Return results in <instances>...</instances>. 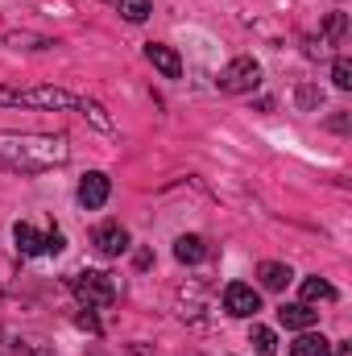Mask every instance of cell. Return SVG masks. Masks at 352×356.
<instances>
[{
	"label": "cell",
	"mask_w": 352,
	"mask_h": 356,
	"mask_svg": "<svg viewBox=\"0 0 352 356\" xmlns=\"http://www.w3.org/2000/svg\"><path fill=\"white\" fill-rule=\"evenodd\" d=\"M79 112L88 116V120L95 124V129H104V133H112V120L104 116V108H99V104H91V99H79Z\"/></svg>",
	"instance_id": "cell-19"
},
{
	"label": "cell",
	"mask_w": 352,
	"mask_h": 356,
	"mask_svg": "<svg viewBox=\"0 0 352 356\" xmlns=\"http://www.w3.org/2000/svg\"><path fill=\"white\" fill-rule=\"evenodd\" d=\"M290 266H282V261H262L257 266V282H262L265 290H286L290 286Z\"/></svg>",
	"instance_id": "cell-12"
},
{
	"label": "cell",
	"mask_w": 352,
	"mask_h": 356,
	"mask_svg": "<svg viewBox=\"0 0 352 356\" xmlns=\"http://www.w3.org/2000/svg\"><path fill=\"white\" fill-rule=\"evenodd\" d=\"M332 353L336 356H352V344H332Z\"/></svg>",
	"instance_id": "cell-23"
},
{
	"label": "cell",
	"mask_w": 352,
	"mask_h": 356,
	"mask_svg": "<svg viewBox=\"0 0 352 356\" xmlns=\"http://www.w3.org/2000/svg\"><path fill=\"white\" fill-rule=\"evenodd\" d=\"M71 290H75V298L88 307V311H95V307H112L116 302V277L112 273H104V269H83V273H75L71 277Z\"/></svg>",
	"instance_id": "cell-2"
},
{
	"label": "cell",
	"mask_w": 352,
	"mask_h": 356,
	"mask_svg": "<svg viewBox=\"0 0 352 356\" xmlns=\"http://www.w3.org/2000/svg\"><path fill=\"white\" fill-rule=\"evenodd\" d=\"M332 83H336L340 91L352 88V63L349 58H336V63H332Z\"/></svg>",
	"instance_id": "cell-20"
},
{
	"label": "cell",
	"mask_w": 352,
	"mask_h": 356,
	"mask_svg": "<svg viewBox=\"0 0 352 356\" xmlns=\"http://www.w3.org/2000/svg\"><path fill=\"white\" fill-rule=\"evenodd\" d=\"M108 195H112V182H108V175H104V170H91V175H83V182H79V203H83L88 211L104 207V203H108Z\"/></svg>",
	"instance_id": "cell-7"
},
{
	"label": "cell",
	"mask_w": 352,
	"mask_h": 356,
	"mask_svg": "<svg viewBox=\"0 0 352 356\" xmlns=\"http://www.w3.org/2000/svg\"><path fill=\"white\" fill-rule=\"evenodd\" d=\"M323 33H328V42H332V46H340V42H344V33H349V17H344V13H332V17L323 21Z\"/></svg>",
	"instance_id": "cell-16"
},
{
	"label": "cell",
	"mask_w": 352,
	"mask_h": 356,
	"mask_svg": "<svg viewBox=\"0 0 352 356\" xmlns=\"http://www.w3.org/2000/svg\"><path fill=\"white\" fill-rule=\"evenodd\" d=\"M175 257L182 261V266H199V261H207V257H211V249H207V241H203V236H195V232H191V236H178V241H175Z\"/></svg>",
	"instance_id": "cell-11"
},
{
	"label": "cell",
	"mask_w": 352,
	"mask_h": 356,
	"mask_svg": "<svg viewBox=\"0 0 352 356\" xmlns=\"http://www.w3.org/2000/svg\"><path fill=\"white\" fill-rule=\"evenodd\" d=\"M4 42H8V46H25V50H50V46H58V42H50V38H38V33H8Z\"/></svg>",
	"instance_id": "cell-17"
},
{
	"label": "cell",
	"mask_w": 352,
	"mask_h": 356,
	"mask_svg": "<svg viewBox=\"0 0 352 356\" xmlns=\"http://www.w3.org/2000/svg\"><path fill=\"white\" fill-rule=\"evenodd\" d=\"M0 104L8 108H79V95L63 88H25V91H13V88H0Z\"/></svg>",
	"instance_id": "cell-3"
},
{
	"label": "cell",
	"mask_w": 352,
	"mask_h": 356,
	"mask_svg": "<svg viewBox=\"0 0 352 356\" xmlns=\"http://www.w3.org/2000/svg\"><path fill=\"white\" fill-rule=\"evenodd\" d=\"M319 104H323V91H319V88H311V83H303V88H298V108H303V112H315Z\"/></svg>",
	"instance_id": "cell-21"
},
{
	"label": "cell",
	"mask_w": 352,
	"mask_h": 356,
	"mask_svg": "<svg viewBox=\"0 0 352 356\" xmlns=\"http://www.w3.org/2000/svg\"><path fill=\"white\" fill-rule=\"evenodd\" d=\"M79 327H88V332H99V323H95V315H91V311H83V315H79Z\"/></svg>",
	"instance_id": "cell-22"
},
{
	"label": "cell",
	"mask_w": 352,
	"mask_h": 356,
	"mask_svg": "<svg viewBox=\"0 0 352 356\" xmlns=\"http://www.w3.org/2000/svg\"><path fill=\"white\" fill-rule=\"evenodd\" d=\"M253 348L262 356H278V336L269 327H253Z\"/></svg>",
	"instance_id": "cell-18"
},
{
	"label": "cell",
	"mask_w": 352,
	"mask_h": 356,
	"mask_svg": "<svg viewBox=\"0 0 352 356\" xmlns=\"http://www.w3.org/2000/svg\"><path fill=\"white\" fill-rule=\"evenodd\" d=\"M145 58H150L166 79H178V75H182V58H178L170 46H162V42H150V46H145Z\"/></svg>",
	"instance_id": "cell-10"
},
{
	"label": "cell",
	"mask_w": 352,
	"mask_h": 356,
	"mask_svg": "<svg viewBox=\"0 0 352 356\" xmlns=\"http://www.w3.org/2000/svg\"><path fill=\"white\" fill-rule=\"evenodd\" d=\"M13 241H17V253H21V257H38V253H63V249H67V236H63L58 228H50V232L42 236V232H38L33 224H25V220L13 228Z\"/></svg>",
	"instance_id": "cell-4"
},
{
	"label": "cell",
	"mask_w": 352,
	"mask_h": 356,
	"mask_svg": "<svg viewBox=\"0 0 352 356\" xmlns=\"http://www.w3.org/2000/svg\"><path fill=\"white\" fill-rule=\"evenodd\" d=\"M112 4H116V13H120L125 21H133V25H141V21L154 13V4H150V0H112Z\"/></svg>",
	"instance_id": "cell-15"
},
{
	"label": "cell",
	"mask_w": 352,
	"mask_h": 356,
	"mask_svg": "<svg viewBox=\"0 0 352 356\" xmlns=\"http://www.w3.org/2000/svg\"><path fill=\"white\" fill-rule=\"evenodd\" d=\"M17 356H29V353H25V348H21V353H17Z\"/></svg>",
	"instance_id": "cell-24"
},
{
	"label": "cell",
	"mask_w": 352,
	"mask_h": 356,
	"mask_svg": "<svg viewBox=\"0 0 352 356\" xmlns=\"http://www.w3.org/2000/svg\"><path fill=\"white\" fill-rule=\"evenodd\" d=\"M303 302L315 307V302H336V286L323 282V277H307L303 282Z\"/></svg>",
	"instance_id": "cell-14"
},
{
	"label": "cell",
	"mask_w": 352,
	"mask_h": 356,
	"mask_svg": "<svg viewBox=\"0 0 352 356\" xmlns=\"http://www.w3.org/2000/svg\"><path fill=\"white\" fill-rule=\"evenodd\" d=\"M91 245H95L104 257H120V253L129 249V232H125L120 224H99L95 236H91Z\"/></svg>",
	"instance_id": "cell-9"
},
{
	"label": "cell",
	"mask_w": 352,
	"mask_h": 356,
	"mask_svg": "<svg viewBox=\"0 0 352 356\" xmlns=\"http://www.w3.org/2000/svg\"><path fill=\"white\" fill-rule=\"evenodd\" d=\"M278 323L290 327V332H311L319 323V311H311L307 302H282L278 307Z\"/></svg>",
	"instance_id": "cell-8"
},
{
	"label": "cell",
	"mask_w": 352,
	"mask_h": 356,
	"mask_svg": "<svg viewBox=\"0 0 352 356\" xmlns=\"http://www.w3.org/2000/svg\"><path fill=\"white\" fill-rule=\"evenodd\" d=\"M290 356H332V340L328 336H315V332H303L290 344Z\"/></svg>",
	"instance_id": "cell-13"
},
{
	"label": "cell",
	"mask_w": 352,
	"mask_h": 356,
	"mask_svg": "<svg viewBox=\"0 0 352 356\" xmlns=\"http://www.w3.org/2000/svg\"><path fill=\"white\" fill-rule=\"evenodd\" d=\"M257 83H262V67L253 58H232L220 71V91H228V95H245V91H253Z\"/></svg>",
	"instance_id": "cell-5"
},
{
	"label": "cell",
	"mask_w": 352,
	"mask_h": 356,
	"mask_svg": "<svg viewBox=\"0 0 352 356\" xmlns=\"http://www.w3.org/2000/svg\"><path fill=\"white\" fill-rule=\"evenodd\" d=\"M71 158L67 137L54 133H0V162L17 175H46Z\"/></svg>",
	"instance_id": "cell-1"
},
{
	"label": "cell",
	"mask_w": 352,
	"mask_h": 356,
	"mask_svg": "<svg viewBox=\"0 0 352 356\" xmlns=\"http://www.w3.org/2000/svg\"><path fill=\"white\" fill-rule=\"evenodd\" d=\"M224 311L237 319H253L262 311V294L245 282H232V286H224Z\"/></svg>",
	"instance_id": "cell-6"
}]
</instances>
